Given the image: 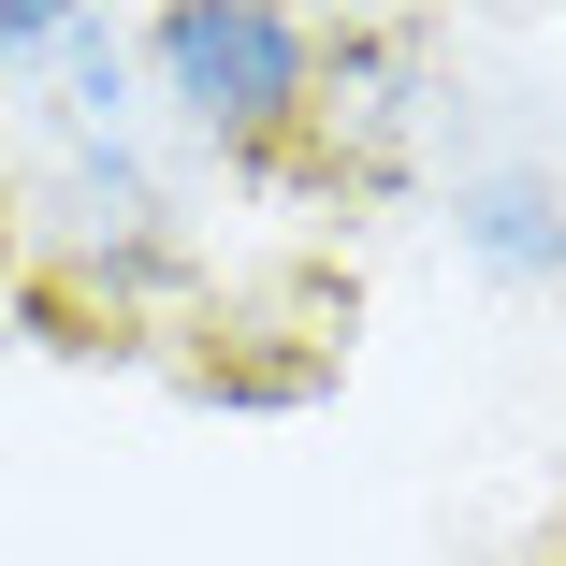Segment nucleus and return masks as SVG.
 Masks as SVG:
<instances>
[{
    "mask_svg": "<svg viewBox=\"0 0 566 566\" xmlns=\"http://www.w3.org/2000/svg\"><path fill=\"white\" fill-rule=\"evenodd\" d=\"M160 276H175V189L132 146H59L44 175H15V291L59 349H102Z\"/></svg>",
    "mask_w": 566,
    "mask_h": 566,
    "instance_id": "nucleus-1",
    "label": "nucleus"
},
{
    "mask_svg": "<svg viewBox=\"0 0 566 566\" xmlns=\"http://www.w3.org/2000/svg\"><path fill=\"white\" fill-rule=\"evenodd\" d=\"M132 59L160 73V102L218 146V160H291L305 146V87H319V30L262 15V0H175V15L132 30Z\"/></svg>",
    "mask_w": 566,
    "mask_h": 566,
    "instance_id": "nucleus-2",
    "label": "nucleus"
},
{
    "mask_svg": "<svg viewBox=\"0 0 566 566\" xmlns=\"http://www.w3.org/2000/svg\"><path fill=\"white\" fill-rule=\"evenodd\" d=\"M450 218H465V248L494 276H566V189L552 175H450Z\"/></svg>",
    "mask_w": 566,
    "mask_h": 566,
    "instance_id": "nucleus-3",
    "label": "nucleus"
},
{
    "mask_svg": "<svg viewBox=\"0 0 566 566\" xmlns=\"http://www.w3.org/2000/svg\"><path fill=\"white\" fill-rule=\"evenodd\" d=\"M30 59H73V15L59 0H0V73H30Z\"/></svg>",
    "mask_w": 566,
    "mask_h": 566,
    "instance_id": "nucleus-4",
    "label": "nucleus"
},
{
    "mask_svg": "<svg viewBox=\"0 0 566 566\" xmlns=\"http://www.w3.org/2000/svg\"><path fill=\"white\" fill-rule=\"evenodd\" d=\"M0 291H15V160H0Z\"/></svg>",
    "mask_w": 566,
    "mask_h": 566,
    "instance_id": "nucleus-5",
    "label": "nucleus"
},
{
    "mask_svg": "<svg viewBox=\"0 0 566 566\" xmlns=\"http://www.w3.org/2000/svg\"><path fill=\"white\" fill-rule=\"evenodd\" d=\"M523 566H566V509H552V523H537V552H523Z\"/></svg>",
    "mask_w": 566,
    "mask_h": 566,
    "instance_id": "nucleus-6",
    "label": "nucleus"
}]
</instances>
